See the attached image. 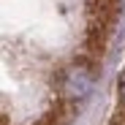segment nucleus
<instances>
[{
    "instance_id": "obj_2",
    "label": "nucleus",
    "mask_w": 125,
    "mask_h": 125,
    "mask_svg": "<svg viewBox=\"0 0 125 125\" xmlns=\"http://www.w3.org/2000/svg\"><path fill=\"white\" fill-rule=\"evenodd\" d=\"M120 98L125 101V71L120 73Z\"/></svg>"
},
{
    "instance_id": "obj_1",
    "label": "nucleus",
    "mask_w": 125,
    "mask_h": 125,
    "mask_svg": "<svg viewBox=\"0 0 125 125\" xmlns=\"http://www.w3.org/2000/svg\"><path fill=\"white\" fill-rule=\"evenodd\" d=\"M93 82H95V68L87 57H79L68 65H62L57 79H54V87H57V98L73 103V101H84L93 90Z\"/></svg>"
}]
</instances>
